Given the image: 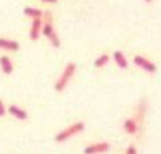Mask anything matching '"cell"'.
Here are the masks:
<instances>
[{
    "mask_svg": "<svg viewBox=\"0 0 161 154\" xmlns=\"http://www.w3.org/2000/svg\"><path fill=\"white\" fill-rule=\"evenodd\" d=\"M85 130V123L83 122H75L73 125H70L69 127L63 129L62 131H59L57 135H55V141L62 143V142H66L70 138H73L74 135H78L79 133H82Z\"/></svg>",
    "mask_w": 161,
    "mask_h": 154,
    "instance_id": "obj_2",
    "label": "cell"
},
{
    "mask_svg": "<svg viewBox=\"0 0 161 154\" xmlns=\"http://www.w3.org/2000/svg\"><path fill=\"white\" fill-rule=\"evenodd\" d=\"M145 2H147V3H150V2H153V0H145Z\"/></svg>",
    "mask_w": 161,
    "mask_h": 154,
    "instance_id": "obj_17",
    "label": "cell"
},
{
    "mask_svg": "<svg viewBox=\"0 0 161 154\" xmlns=\"http://www.w3.org/2000/svg\"><path fill=\"white\" fill-rule=\"evenodd\" d=\"M113 59H114L115 64H117L119 68H122V70H126L129 67V62H128V59L122 51H115L113 54Z\"/></svg>",
    "mask_w": 161,
    "mask_h": 154,
    "instance_id": "obj_9",
    "label": "cell"
},
{
    "mask_svg": "<svg viewBox=\"0 0 161 154\" xmlns=\"http://www.w3.org/2000/svg\"><path fill=\"white\" fill-rule=\"evenodd\" d=\"M133 63H134L138 68L144 70L145 72L154 74L156 71H157V67H156V64H154L152 61H149L148 58L142 56V55H136V56L133 58Z\"/></svg>",
    "mask_w": 161,
    "mask_h": 154,
    "instance_id": "obj_4",
    "label": "cell"
},
{
    "mask_svg": "<svg viewBox=\"0 0 161 154\" xmlns=\"http://www.w3.org/2000/svg\"><path fill=\"white\" fill-rule=\"evenodd\" d=\"M7 113V109H6V105L3 103V101L0 99V117H4Z\"/></svg>",
    "mask_w": 161,
    "mask_h": 154,
    "instance_id": "obj_14",
    "label": "cell"
},
{
    "mask_svg": "<svg viewBox=\"0 0 161 154\" xmlns=\"http://www.w3.org/2000/svg\"><path fill=\"white\" fill-rule=\"evenodd\" d=\"M42 34H43V36H46L48 39V42L51 43L53 47H55V48L60 47V39H59L58 34H57V31H55V28H54L51 22H46L42 26Z\"/></svg>",
    "mask_w": 161,
    "mask_h": 154,
    "instance_id": "obj_3",
    "label": "cell"
},
{
    "mask_svg": "<svg viewBox=\"0 0 161 154\" xmlns=\"http://www.w3.org/2000/svg\"><path fill=\"white\" fill-rule=\"evenodd\" d=\"M75 71H77V64L73 63V62L67 63V64H66V67L63 68L62 74H60V75H59V78L57 79V82H55V84H54L55 91H58V93L63 91L64 88L67 87L69 82L71 81V78L74 77Z\"/></svg>",
    "mask_w": 161,
    "mask_h": 154,
    "instance_id": "obj_1",
    "label": "cell"
},
{
    "mask_svg": "<svg viewBox=\"0 0 161 154\" xmlns=\"http://www.w3.org/2000/svg\"><path fill=\"white\" fill-rule=\"evenodd\" d=\"M124 130L128 134H134L137 131V122L134 118H128L124 121Z\"/></svg>",
    "mask_w": 161,
    "mask_h": 154,
    "instance_id": "obj_12",
    "label": "cell"
},
{
    "mask_svg": "<svg viewBox=\"0 0 161 154\" xmlns=\"http://www.w3.org/2000/svg\"><path fill=\"white\" fill-rule=\"evenodd\" d=\"M110 150V143L109 142H97L92 143L83 149V154H102Z\"/></svg>",
    "mask_w": 161,
    "mask_h": 154,
    "instance_id": "obj_5",
    "label": "cell"
},
{
    "mask_svg": "<svg viewBox=\"0 0 161 154\" xmlns=\"http://www.w3.org/2000/svg\"><path fill=\"white\" fill-rule=\"evenodd\" d=\"M20 48L19 43L12 39L0 38V50H6V51H18Z\"/></svg>",
    "mask_w": 161,
    "mask_h": 154,
    "instance_id": "obj_8",
    "label": "cell"
},
{
    "mask_svg": "<svg viewBox=\"0 0 161 154\" xmlns=\"http://www.w3.org/2000/svg\"><path fill=\"white\" fill-rule=\"evenodd\" d=\"M42 26L43 22L42 19H32L31 28H30V39L31 40H38L40 34H42Z\"/></svg>",
    "mask_w": 161,
    "mask_h": 154,
    "instance_id": "obj_6",
    "label": "cell"
},
{
    "mask_svg": "<svg viewBox=\"0 0 161 154\" xmlns=\"http://www.w3.org/2000/svg\"><path fill=\"white\" fill-rule=\"evenodd\" d=\"M7 113H9L14 118L19 119V121H26V119L28 118L27 111L24 110V109L16 106V105H11V106H9V107L7 109Z\"/></svg>",
    "mask_w": 161,
    "mask_h": 154,
    "instance_id": "obj_7",
    "label": "cell"
},
{
    "mask_svg": "<svg viewBox=\"0 0 161 154\" xmlns=\"http://www.w3.org/2000/svg\"><path fill=\"white\" fill-rule=\"evenodd\" d=\"M0 68H2V71L6 74V75L12 74V71H14V64L11 62V59H9L8 56H6V55L0 56Z\"/></svg>",
    "mask_w": 161,
    "mask_h": 154,
    "instance_id": "obj_10",
    "label": "cell"
},
{
    "mask_svg": "<svg viewBox=\"0 0 161 154\" xmlns=\"http://www.w3.org/2000/svg\"><path fill=\"white\" fill-rule=\"evenodd\" d=\"M109 62H110V56L108 55V54H102V55H99L94 61V66L97 67V68H102V67L106 66Z\"/></svg>",
    "mask_w": 161,
    "mask_h": 154,
    "instance_id": "obj_13",
    "label": "cell"
},
{
    "mask_svg": "<svg viewBox=\"0 0 161 154\" xmlns=\"http://www.w3.org/2000/svg\"><path fill=\"white\" fill-rule=\"evenodd\" d=\"M43 3H57L58 0H42Z\"/></svg>",
    "mask_w": 161,
    "mask_h": 154,
    "instance_id": "obj_16",
    "label": "cell"
},
{
    "mask_svg": "<svg viewBox=\"0 0 161 154\" xmlns=\"http://www.w3.org/2000/svg\"><path fill=\"white\" fill-rule=\"evenodd\" d=\"M125 154H137V149H136L133 145H130L126 147V151H125Z\"/></svg>",
    "mask_w": 161,
    "mask_h": 154,
    "instance_id": "obj_15",
    "label": "cell"
},
{
    "mask_svg": "<svg viewBox=\"0 0 161 154\" xmlns=\"http://www.w3.org/2000/svg\"><path fill=\"white\" fill-rule=\"evenodd\" d=\"M23 12L26 16L31 18V19H42L43 16V11L39 8H35V7H26L23 9Z\"/></svg>",
    "mask_w": 161,
    "mask_h": 154,
    "instance_id": "obj_11",
    "label": "cell"
}]
</instances>
